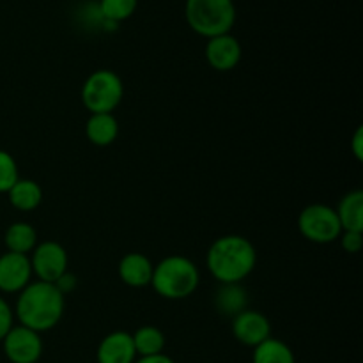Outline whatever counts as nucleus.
<instances>
[{
    "label": "nucleus",
    "instance_id": "1",
    "mask_svg": "<svg viewBox=\"0 0 363 363\" xmlns=\"http://www.w3.org/2000/svg\"><path fill=\"white\" fill-rule=\"evenodd\" d=\"M64 294L57 289L55 284L38 280L18 293L14 314L21 326L43 333L59 325L64 314Z\"/></svg>",
    "mask_w": 363,
    "mask_h": 363
},
{
    "label": "nucleus",
    "instance_id": "2",
    "mask_svg": "<svg viewBox=\"0 0 363 363\" xmlns=\"http://www.w3.org/2000/svg\"><path fill=\"white\" fill-rule=\"evenodd\" d=\"M206 264L213 279L220 284H240L254 272L257 252L247 238L227 234L213 241L206 255Z\"/></svg>",
    "mask_w": 363,
    "mask_h": 363
},
{
    "label": "nucleus",
    "instance_id": "3",
    "mask_svg": "<svg viewBox=\"0 0 363 363\" xmlns=\"http://www.w3.org/2000/svg\"><path fill=\"white\" fill-rule=\"evenodd\" d=\"M201 273L194 261L183 255H169L152 269L151 286L165 300H184L197 291Z\"/></svg>",
    "mask_w": 363,
    "mask_h": 363
},
{
    "label": "nucleus",
    "instance_id": "4",
    "mask_svg": "<svg viewBox=\"0 0 363 363\" xmlns=\"http://www.w3.org/2000/svg\"><path fill=\"white\" fill-rule=\"evenodd\" d=\"M184 16L194 32L202 38L230 34L236 23L234 0H186Z\"/></svg>",
    "mask_w": 363,
    "mask_h": 363
},
{
    "label": "nucleus",
    "instance_id": "5",
    "mask_svg": "<svg viewBox=\"0 0 363 363\" xmlns=\"http://www.w3.org/2000/svg\"><path fill=\"white\" fill-rule=\"evenodd\" d=\"M80 94L91 113H112L123 101L124 84L113 71L98 69L85 78Z\"/></svg>",
    "mask_w": 363,
    "mask_h": 363
},
{
    "label": "nucleus",
    "instance_id": "6",
    "mask_svg": "<svg viewBox=\"0 0 363 363\" xmlns=\"http://www.w3.org/2000/svg\"><path fill=\"white\" fill-rule=\"evenodd\" d=\"M298 229L305 240L318 245H328L342 234L335 209L326 204H311L301 209L298 216Z\"/></svg>",
    "mask_w": 363,
    "mask_h": 363
},
{
    "label": "nucleus",
    "instance_id": "7",
    "mask_svg": "<svg viewBox=\"0 0 363 363\" xmlns=\"http://www.w3.org/2000/svg\"><path fill=\"white\" fill-rule=\"evenodd\" d=\"M30 266L38 280L55 284L67 272V252L57 241H43L32 250Z\"/></svg>",
    "mask_w": 363,
    "mask_h": 363
},
{
    "label": "nucleus",
    "instance_id": "8",
    "mask_svg": "<svg viewBox=\"0 0 363 363\" xmlns=\"http://www.w3.org/2000/svg\"><path fill=\"white\" fill-rule=\"evenodd\" d=\"M4 353L11 363H35L43 354V340L38 332L25 326H13L2 339Z\"/></svg>",
    "mask_w": 363,
    "mask_h": 363
},
{
    "label": "nucleus",
    "instance_id": "9",
    "mask_svg": "<svg viewBox=\"0 0 363 363\" xmlns=\"http://www.w3.org/2000/svg\"><path fill=\"white\" fill-rule=\"evenodd\" d=\"M233 335L243 346L257 347L272 337V325L264 314L245 308L233 318Z\"/></svg>",
    "mask_w": 363,
    "mask_h": 363
},
{
    "label": "nucleus",
    "instance_id": "10",
    "mask_svg": "<svg viewBox=\"0 0 363 363\" xmlns=\"http://www.w3.org/2000/svg\"><path fill=\"white\" fill-rule=\"evenodd\" d=\"M32 266L28 255L7 254L0 255V291L2 293H20L30 284Z\"/></svg>",
    "mask_w": 363,
    "mask_h": 363
},
{
    "label": "nucleus",
    "instance_id": "11",
    "mask_svg": "<svg viewBox=\"0 0 363 363\" xmlns=\"http://www.w3.org/2000/svg\"><path fill=\"white\" fill-rule=\"evenodd\" d=\"M241 53L243 50H241L240 41L233 34L209 38L206 45V60L216 71L234 69L240 64Z\"/></svg>",
    "mask_w": 363,
    "mask_h": 363
},
{
    "label": "nucleus",
    "instance_id": "12",
    "mask_svg": "<svg viewBox=\"0 0 363 363\" xmlns=\"http://www.w3.org/2000/svg\"><path fill=\"white\" fill-rule=\"evenodd\" d=\"M98 363H135L133 339L128 332H112L98 346Z\"/></svg>",
    "mask_w": 363,
    "mask_h": 363
},
{
    "label": "nucleus",
    "instance_id": "13",
    "mask_svg": "<svg viewBox=\"0 0 363 363\" xmlns=\"http://www.w3.org/2000/svg\"><path fill=\"white\" fill-rule=\"evenodd\" d=\"M152 269H155V264H152L147 255L131 252V254H126L121 259L117 272H119L121 280L126 286L142 289V287L151 286Z\"/></svg>",
    "mask_w": 363,
    "mask_h": 363
},
{
    "label": "nucleus",
    "instance_id": "14",
    "mask_svg": "<svg viewBox=\"0 0 363 363\" xmlns=\"http://www.w3.org/2000/svg\"><path fill=\"white\" fill-rule=\"evenodd\" d=\"M335 213L342 233H363V191L353 190L344 195Z\"/></svg>",
    "mask_w": 363,
    "mask_h": 363
},
{
    "label": "nucleus",
    "instance_id": "15",
    "mask_svg": "<svg viewBox=\"0 0 363 363\" xmlns=\"http://www.w3.org/2000/svg\"><path fill=\"white\" fill-rule=\"evenodd\" d=\"M85 135L91 144L106 147L116 142L119 135V123L112 113H91L85 123Z\"/></svg>",
    "mask_w": 363,
    "mask_h": 363
},
{
    "label": "nucleus",
    "instance_id": "16",
    "mask_svg": "<svg viewBox=\"0 0 363 363\" xmlns=\"http://www.w3.org/2000/svg\"><path fill=\"white\" fill-rule=\"evenodd\" d=\"M248 305L247 291L240 284H222L215 293V307L220 314L234 318Z\"/></svg>",
    "mask_w": 363,
    "mask_h": 363
},
{
    "label": "nucleus",
    "instance_id": "17",
    "mask_svg": "<svg viewBox=\"0 0 363 363\" xmlns=\"http://www.w3.org/2000/svg\"><path fill=\"white\" fill-rule=\"evenodd\" d=\"M4 243H6L7 252L27 255L38 245V233L30 223L14 222L7 227L6 234H4Z\"/></svg>",
    "mask_w": 363,
    "mask_h": 363
},
{
    "label": "nucleus",
    "instance_id": "18",
    "mask_svg": "<svg viewBox=\"0 0 363 363\" xmlns=\"http://www.w3.org/2000/svg\"><path fill=\"white\" fill-rule=\"evenodd\" d=\"M9 202L14 209L18 211H34L35 208H39L43 201V190L35 181L32 179H18L13 184L9 191Z\"/></svg>",
    "mask_w": 363,
    "mask_h": 363
},
{
    "label": "nucleus",
    "instance_id": "19",
    "mask_svg": "<svg viewBox=\"0 0 363 363\" xmlns=\"http://www.w3.org/2000/svg\"><path fill=\"white\" fill-rule=\"evenodd\" d=\"M135 346V353L138 357H155V354H162L165 350V333L156 326H140L137 332L131 335Z\"/></svg>",
    "mask_w": 363,
    "mask_h": 363
},
{
    "label": "nucleus",
    "instance_id": "20",
    "mask_svg": "<svg viewBox=\"0 0 363 363\" xmlns=\"http://www.w3.org/2000/svg\"><path fill=\"white\" fill-rule=\"evenodd\" d=\"M254 363H296L294 353L286 342L269 337L254 347Z\"/></svg>",
    "mask_w": 363,
    "mask_h": 363
},
{
    "label": "nucleus",
    "instance_id": "21",
    "mask_svg": "<svg viewBox=\"0 0 363 363\" xmlns=\"http://www.w3.org/2000/svg\"><path fill=\"white\" fill-rule=\"evenodd\" d=\"M138 0H99L98 11L101 18L110 23L128 20L137 11Z\"/></svg>",
    "mask_w": 363,
    "mask_h": 363
},
{
    "label": "nucleus",
    "instance_id": "22",
    "mask_svg": "<svg viewBox=\"0 0 363 363\" xmlns=\"http://www.w3.org/2000/svg\"><path fill=\"white\" fill-rule=\"evenodd\" d=\"M18 179L20 174H18L16 160L13 158V155L0 149V194H7Z\"/></svg>",
    "mask_w": 363,
    "mask_h": 363
},
{
    "label": "nucleus",
    "instance_id": "23",
    "mask_svg": "<svg viewBox=\"0 0 363 363\" xmlns=\"http://www.w3.org/2000/svg\"><path fill=\"white\" fill-rule=\"evenodd\" d=\"M13 321H14L13 308H11L9 303L0 296V342H2L4 337L9 333V330L13 328Z\"/></svg>",
    "mask_w": 363,
    "mask_h": 363
},
{
    "label": "nucleus",
    "instance_id": "24",
    "mask_svg": "<svg viewBox=\"0 0 363 363\" xmlns=\"http://www.w3.org/2000/svg\"><path fill=\"white\" fill-rule=\"evenodd\" d=\"M340 243L347 254H358L363 247V233H342Z\"/></svg>",
    "mask_w": 363,
    "mask_h": 363
},
{
    "label": "nucleus",
    "instance_id": "25",
    "mask_svg": "<svg viewBox=\"0 0 363 363\" xmlns=\"http://www.w3.org/2000/svg\"><path fill=\"white\" fill-rule=\"evenodd\" d=\"M55 286H57V289H59L60 293L66 296L67 293H71V291L77 287V279H74V275H71L69 272H66L62 277H60L59 280H57Z\"/></svg>",
    "mask_w": 363,
    "mask_h": 363
},
{
    "label": "nucleus",
    "instance_id": "26",
    "mask_svg": "<svg viewBox=\"0 0 363 363\" xmlns=\"http://www.w3.org/2000/svg\"><path fill=\"white\" fill-rule=\"evenodd\" d=\"M351 149H353V155L358 162L363 160V128H357L353 135V140H351Z\"/></svg>",
    "mask_w": 363,
    "mask_h": 363
},
{
    "label": "nucleus",
    "instance_id": "27",
    "mask_svg": "<svg viewBox=\"0 0 363 363\" xmlns=\"http://www.w3.org/2000/svg\"><path fill=\"white\" fill-rule=\"evenodd\" d=\"M135 363H174V360L167 354H155V357H140Z\"/></svg>",
    "mask_w": 363,
    "mask_h": 363
}]
</instances>
